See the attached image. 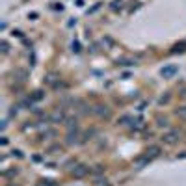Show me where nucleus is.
<instances>
[{"instance_id":"nucleus-9","label":"nucleus","mask_w":186,"mask_h":186,"mask_svg":"<svg viewBox=\"0 0 186 186\" xmlns=\"http://www.w3.org/2000/svg\"><path fill=\"white\" fill-rule=\"evenodd\" d=\"M158 127H168V119H158Z\"/></svg>"},{"instance_id":"nucleus-4","label":"nucleus","mask_w":186,"mask_h":186,"mask_svg":"<svg viewBox=\"0 0 186 186\" xmlns=\"http://www.w3.org/2000/svg\"><path fill=\"white\" fill-rule=\"evenodd\" d=\"M158 155H160V147H158V145H153V147L147 149V156H149V158H155V156H158Z\"/></svg>"},{"instance_id":"nucleus-11","label":"nucleus","mask_w":186,"mask_h":186,"mask_svg":"<svg viewBox=\"0 0 186 186\" xmlns=\"http://www.w3.org/2000/svg\"><path fill=\"white\" fill-rule=\"evenodd\" d=\"M37 186H54V184H52L50 181H43V182H39Z\"/></svg>"},{"instance_id":"nucleus-13","label":"nucleus","mask_w":186,"mask_h":186,"mask_svg":"<svg viewBox=\"0 0 186 186\" xmlns=\"http://www.w3.org/2000/svg\"><path fill=\"white\" fill-rule=\"evenodd\" d=\"M169 101V95H166V97H162V99H160V104H164V102H168Z\"/></svg>"},{"instance_id":"nucleus-14","label":"nucleus","mask_w":186,"mask_h":186,"mask_svg":"<svg viewBox=\"0 0 186 186\" xmlns=\"http://www.w3.org/2000/svg\"><path fill=\"white\" fill-rule=\"evenodd\" d=\"M2 52H4V54H6V52H8V43H6V41H4V43H2Z\"/></svg>"},{"instance_id":"nucleus-10","label":"nucleus","mask_w":186,"mask_h":186,"mask_svg":"<svg viewBox=\"0 0 186 186\" xmlns=\"http://www.w3.org/2000/svg\"><path fill=\"white\" fill-rule=\"evenodd\" d=\"M43 97V91H36V95H34V101H39Z\"/></svg>"},{"instance_id":"nucleus-7","label":"nucleus","mask_w":186,"mask_h":186,"mask_svg":"<svg viewBox=\"0 0 186 186\" xmlns=\"http://www.w3.org/2000/svg\"><path fill=\"white\" fill-rule=\"evenodd\" d=\"M61 119H63V114H61V112H56V114L52 115V121H61Z\"/></svg>"},{"instance_id":"nucleus-5","label":"nucleus","mask_w":186,"mask_h":186,"mask_svg":"<svg viewBox=\"0 0 186 186\" xmlns=\"http://www.w3.org/2000/svg\"><path fill=\"white\" fill-rule=\"evenodd\" d=\"M95 114H97V115H101V117H108V115H110V112H108V108H106V106H99V108L95 110Z\"/></svg>"},{"instance_id":"nucleus-2","label":"nucleus","mask_w":186,"mask_h":186,"mask_svg":"<svg viewBox=\"0 0 186 186\" xmlns=\"http://www.w3.org/2000/svg\"><path fill=\"white\" fill-rule=\"evenodd\" d=\"M177 71H179L177 65H168V67H164V69L160 71V74L164 76V78H171V76H173L175 73H177Z\"/></svg>"},{"instance_id":"nucleus-6","label":"nucleus","mask_w":186,"mask_h":186,"mask_svg":"<svg viewBox=\"0 0 186 186\" xmlns=\"http://www.w3.org/2000/svg\"><path fill=\"white\" fill-rule=\"evenodd\" d=\"M177 115H179V117H182V119H186V106L179 108V110H177Z\"/></svg>"},{"instance_id":"nucleus-3","label":"nucleus","mask_w":186,"mask_h":186,"mask_svg":"<svg viewBox=\"0 0 186 186\" xmlns=\"http://www.w3.org/2000/svg\"><path fill=\"white\" fill-rule=\"evenodd\" d=\"M87 171H90V169H87L86 166H76L74 169H73V175H74V177H84V175H87Z\"/></svg>"},{"instance_id":"nucleus-8","label":"nucleus","mask_w":186,"mask_h":186,"mask_svg":"<svg viewBox=\"0 0 186 186\" xmlns=\"http://www.w3.org/2000/svg\"><path fill=\"white\" fill-rule=\"evenodd\" d=\"M45 82H47V84H56V76H54V74H49Z\"/></svg>"},{"instance_id":"nucleus-1","label":"nucleus","mask_w":186,"mask_h":186,"mask_svg":"<svg viewBox=\"0 0 186 186\" xmlns=\"http://www.w3.org/2000/svg\"><path fill=\"white\" fill-rule=\"evenodd\" d=\"M179 136H181L179 130H169L168 134H164V136H162V140L166 141V143H175V141L179 140Z\"/></svg>"},{"instance_id":"nucleus-12","label":"nucleus","mask_w":186,"mask_h":186,"mask_svg":"<svg viewBox=\"0 0 186 186\" xmlns=\"http://www.w3.org/2000/svg\"><path fill=\"white\" fill-rule=\"evenodd\" d=\"M73 50H74V52L80 50V45H78V43H73Z\"/></svg>"},{"instance_id":"nucleus-15","label":"nucleus","mask_w":186,"mask_h":186,"mask_svg":"<svg viewBox=\"0 0 186 186\" xmlns=\"http://www.w3.org/2000/svg\"><path fill=\"white\" fill-rule=\"evenodd\" d=\"M9 186H15V184H9Z\"/></svg>"}]
</instances>
